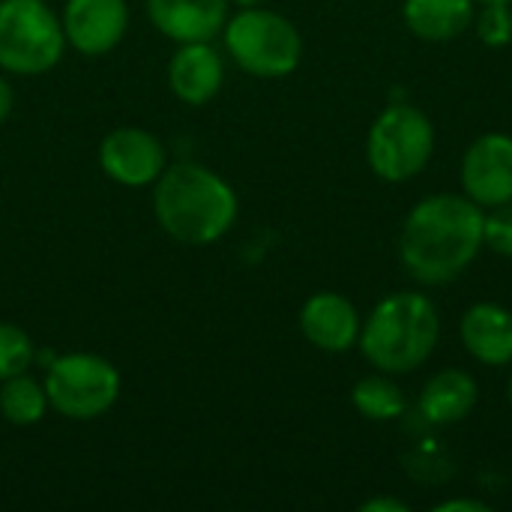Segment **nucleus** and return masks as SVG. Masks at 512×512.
<instances>
[{
	"label": "nucleus",
	"instance_id": "6",
	"mask_svg": "<svg viewBox=\"0 0 512 512\" xmlns=\"http://www.w3.org/2000/svg\"><path fill=\"white\" fill-rule=\"evenodd\" d=\"M48 405L69 420H96L120 396V372L96 354L51 357L45 375Z\"/></svg>",
	"mask_w": 512,
	"mask_h": 512
},
{
	"label": "nucleus",
	"instance_id": "8",
	"mask_svg": "<svg viewBox=\"0 0 512 512\" xmlns=\"http://www.w3.org/2000/svg\"><path fill=\"white\" fill-rule=\"evenodd\" d=\"M462 186L465 195L492 210L512 201V138L492 132L477 138L462 159Z\"/></svg>",
	"mask_w": 512,
	"mask_h": 512
},
{
	"label": "nucleus",
	"instance_id": "17",
	"mask_svg": "<svg viewBox=\"0 0 512 512\" xmlns=\"http://www.w3.org/2000/svg\"><path fill=\"white\" fill-rule=\"evenodd\" d=\"M48 411V393L45 384H36L27 375H15L3 381L0 390V414L12 426H33Z\"/></svg>",
	"mask_w": 512,
	"mask_h": 512
},
{
	"label": "nucleus",
	"instance_id": "23",
	"mask_svg": "<svg viewBox=\"0 0 512 512\" xmlns=\"http://www.w3.org/2000/svg\"><path fill=\"white\" fill-rule=\"evenodd\" d=\"M363 512H408V504L405 501H396V498H372V501H366Z\"/></svg>",
	"mask_w": 512,
	"mask_h": 512
},
{
	"label": "nucleus",
	"instance_id": "20",
	"mask_svg": "<svg viewBox=\"0 0 512 512\" xmlns=\"http://www.w3.org/2000/svg\"><path fill=\"white\" fill-rule=\"evenodd\" d=\"M477 24V36L498 48V45H507L512 39V9L510 3H483L480 15L474 18Z\"/></svg>",
	"mask_w": 512,
	"mask_h": 512
},
{
	"label": "nucleus",
	"instance_id": "16",
	"mask_svg": "<svg viewBox=\"0 0 512 512\" xmlns=\"http://www.w3.org/2000/svg\"><path fill=\"white\" fill-rule=\"evenodd\" d=\"M474 21V0H405V24L426 42H447Z\"/></svg>",
	"mask_w": 512,
	"mask_h": 512
},
{
	"label": "nucleus",
	"instance_id": "4",
	"mask_svg": "<svg viewBox=\"0 0 512 512\" xmlns=\"http://www.w3.org/2000/svg\"><path fill=\"white\" fill-rule=\"evenodd\" d=\"M225 45L237 66L258 78L291 75L303 57V39L297 27L288 18L258 6H246L228 21Z\"/></svg>",
	"mask_w": 512,
	"mask_h": 512
},
{
	"label": "nucleus",
	"instance_id": "10",
	"mask_svg": "<svg viewBox=\"0 0 512 512\" xmlns=\"http://www.w3.org/2000/svg\"><path fill=\"white\" fill-rule=\"evenodd\" d=\"M60 24L75 51L99 57L123 39L129 9L126 0H69Z\"/></svg>",
	"mask_w": 512,
	"mask_h": 512
},
{
	"label": "nucleus",
	"instance_id": "3",
	"mask_svg": "<svg viewBox=\"0 0 512 512\" xmlns=\"http://www.w3.org/2000/svg\"><path fill=\"white\" fill-rule=\"evenodd\" d=\"M441 336V318L429 297L405 291L384 297L369 321L360 327V348L366 360L387 375H408L420 369Z\"/></svg>",
	"mask_w": 512,
	"mask_h": 512
},
{
	"label": "nucleus",
	"instance_id": "7",
	"mask_svg": "<svg viewBox=\"0 0 512 512\" xmlns=\"http://www.w3.org/2000/svg\"><path fill=\"white\" fill-rule=\"evenodd\" d=\"M435 150L429 117L411 105H390L369 132V165L387 183L417 177Z\"/></svg>",
	"mask_w": 512,
	"mask_h": 512
},
{
	"label": "nucleus",
	"instance_id": "12",
	"mask_svg": "<svg viewBox=\"0 0 512 512\" xmlns=\"http://www.w3.org/2000/svg\"><path fill=\"white\" fill-rule=\"evenodd\" d=\"M150 21L174 42H210L228 18V0H147Z\"/></svg>",
	"mask_w": 512,
	"mask_h": 512
},
{
	"label": "nucleus",
	"instance_id": "2",
	"mask_svg": "<svg viewBox=\"0 0 512 512\" xmlns=\"http://www.w3.org/2000/svg\"><path fill=\"white\" fill-rule=\"evenodd\" d=\"M153 204L162 231L186 246L216 243L237 219L234 189L216 171L192 162H177L159 174Z\"/></svg>",
	"mask_w": 512,
	"mask_h": 512
},
{
	"label": "nucleus",
	"instance_id": "13",
	"mask_svg": "<svg viewBox=\"0 0 512 512\" xmlns=\"http://www.w3.org/2000/svg\"><path fill=\"white\" fill-rule=\"evenodd\" d=\"M222 57L210 42H183L168 63V84L186 105L210 102L222 87Z\"/></svg>",
	"mask_w": 512,
	"mask_h": 512
},
{
	"label": "nucleus",
	"instance_id": "27",
	"mask_svg": "<svg viewBox=\"0 0 512 512\" xmlns=\"http://www.w3.org/2000/svg\"><path fill=\"white\" fill-rule=\"evenodd\" d=\"M480 3H512V0H480Z\"/></svg>",
	"mask_w": 512,
	"mask_h": 512
},
{
	"label": "nucleus",
	"instance_id": "26",
	"mask_svg": "<svg viewBox=\"0 0 512 512\" xmlns=\"http://www.w3.org/2000/svg\"><path fill=\"white\" fill-rule=\"evenodd\" d=\"M507 399L512 402V375H510V384H507Z\"/></svg>",
	"mask_w": 512,
	"mask_h": 512
},
{
	"label": "nucleus",
	"instance_id": "24",
	"mask_svg": "<svg viewBox=\"0 0 512 512\" xmlns=\"http://www.w3.org/2000/svg\"><path fill=\"white\" fill-rule=\"evenodd\" d=\"M9 111H12V87L0 78V123L9 117Z\"/></svg>",
	"mask_w": 512,
	"mask_h": 512
},
{
	"label": "nucleus",
	"instance_id": "25",
	"mask_svg": "<svg viewBox=\"0 0 512 512\" xmlns=\"http://www.w3.org/2000/svg\"><path fill=\"white\" fill-rule=\"evenodd\" d=\"M234 3H240V6L246 9V6H261L264 0H234Z\"/></svg>",
	"mask_w": 512,
	"mask_h": 512
},
{
	"label": "nucleus",
	"instance_id": "19",
	"mask_svg": "<svg viewBox=\"0 0 512 512\" xmlns=\"http://www.w3.org/2000/svg\"><path fill=\"white\" fill-rule=\"evenodd\" d=\"M33 360H36V351H33L30 336L15 324L0 321V381L24 375Z\"/></svg>",
	"mask_w": 512,
	"mask_h": 512
},
{
	"label": "nucleus",
	"instance_id": "21",
	"mask_svg": "<svg viewBox=\"0 0 512 512\" xmlns=\"http://www.w3.org/2000/svg\"><path fill=\"white\" fill-rule=\"evenodd\" d=\"M483 243H489L498 255L512 258V201L492 207L483 222Z\"/></svg>",
	"mask_w": 512,
	"mask_h": 512
},
{
	"label": "nucleus",
	"instance_id": "5",
	"mask_svg": "<svg viewBox=\"0 0 512 512\" xmlns=\"http://www.w3.org/2000/svg\"><path fill=\"white\" fill-rule=\"evenodd\" d=\"M63 48V24L42 0H0V66L6 72H48Z\"/></svg>",
	"mask_w": 512,
	"mask_h": 512
},
{
	"label": "nucleus",
	"instance_id": "1",
	"mask_svg": "<svg viewBox=\"0 0 512 512\" xmlns=\"http://www.w3.org/2000/svg\"><path fill=\"white\" fill-rule=\"evenodd\" d=\"M486 213L468 195H432L420 201L399 237L405 270L423 285L453 282L483 249Z\"/></svg>",
	"mask_w": 512,
	"mask_h": 512
},
{
	"label": "nucleus",
	"instance_id": "11",
	"mask_svg": "<svg viewBox=\"0 0 512 512\" xmlns=\"http://www.w3.org/2000/svg\"><path fill=\"white\" fill-rule=\"evenodd\" d=\"M300 330L315 348L342 354L360 339V315L342 294L321 291L306 300L300 312Z\"/></svg>",
	"mask_w": 512,
	"mask_h": 512
},
{
	"label": "nucleus",
	"instance_id": "9",
	"mask_svg": "<svg viewBox=\"0 0 512 512\" xmlns=\"http://www.w3.org/2000/svg\"><path fill=\"white\" fill-rule=\"evenodd\" d=\"M99 165L120 186H147L165 171V150L150 132L123 126L105 135L99 147Z\"/></svg>",
	"mask_w": 512,
	"mask_h": 512
},
{
	"label": "nucleus",
	"instance_id": "22",
	"mask_svg": "<svg viewBox=\"0 0 512 512\" xmlns=\"http://www.w3.org/2000/svg\"><path fill=\"white\" fill-rule=\"evenodd\" d=\"M438 512H489L486 504H480V501H471V498H456V501H444V504H438L435 507Z\"/></svg>",
	"mask_w": 512,
	"mask_h": 512
},
{
	"label": "nucleus",
	"instance_id": "14",
	"mask_svg": "<svg viewBox=\"0 0 512 512\" xmlns=\"http://www.w3.org/2000/svg\"><path fill=\"white\" fill-rule=\"evenodd\" d=\"M462 342L474 360L507 366L512 363V315L495 303L471 306L462 318Z\"/></svg>",
	"mask_w": 512,
	"mask_h": 512
},
{
	"label": "nucleus",
	"instance_id": "15",
	"mask_svg": "<svg viewBox=\"0 0 512 512\" xmlns=\"http://www.w3.org/2000/svg\"><path fill=\"white\" fill-rule=\"evenodd\" d=\"M477 405V381L462 369H444L420 393V414L429 423L450 426L465 420Z\"/></svg>",
	"mask_w": 512,
	"mask_h": 512
},
{
	"label": "nucleus",
	"instance_id": "18",
	"mask_svg": "<svg viewBox=\"0 0 512 512\" xmlns=\"http://www.w3.org/2000/svg\"><path fill=\"white\" fill-rule=\"evenodd\" d=\"M351 399H354V408L375 423H387L405 414V393L390 378H381V375L363 378L354 387Z\"/></svg>",
	"mask_w": 512,
	"mask_h": 512
}]
</instances>
